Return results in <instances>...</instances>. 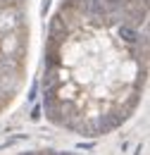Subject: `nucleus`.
Returning a JSON list of instances; mask_svg holds the SVG:
<instances>
[{"label":"nucleus","mask_w":150,"mask_h":155,"mask_svg":"<svg viewBox=\"0 0 150 155\" xmlns=\"http://www.w3.org/2000/svg\"><path fill=\"white\" fill-rule=\"evenodd\" d=\"M148 84V0H57L43 62V117L67 134L100 138L138 110Z\"/></svg>","instance_id":"f257e3e1"},{"label":"nucleus","mask_w":150,"mask_h":155,"mask_svg":"<svg viewBox=\"0 0 150 155\" xmlns=\"http://www.w3.org/2000/svg\"><path fill=\"white\" fill-rule=\"evenodd\" d=\"M31 36V0H0V117L15 105L29 79Z\"/></svg>","instance_id":"f03ea898"},{"label":"nucleus","mask_w":150,"mask_h":155,"mask_svg":"<svg viewBox=\"0 0 150 155\" xmlns=\"http://www.w3.org/2000/svg\"><path fill=\"white\" fill-rule=\"evenodd\" d=\"M15 155H79L69 150H57V148H36V150H19Z\"/></svg>","instance_id":"7ed1b4c3"}]
</instances>
